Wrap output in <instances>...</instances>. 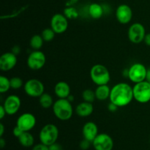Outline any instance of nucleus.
<instances>
[{"mask_svg": "<svg viewBox=\"0 0 150 150\" xmlns=\"http://www.w3.org/2000/svg\"><path fill=\"white\" fill-rule=\"evenodd\" d=\"M39 103L43 108H49L54 105V100L51 95L48 93H43L39 98Z\"/></svg>", "mask_w": 150, "mask_h": 150, "instance_id": "4be33fe9", "label": "nucleus"}, {"mask_svg": "<svg viewBox=\"0 0 150 150\" xmlns=\"http://www.w3.org/2000/svg\"><path fill=\"white\" fill-rule=\"evenodd\" d=\"M19 143L24 147H31L34 145L35 139L29 132H23V134L18 138Z\"/></svg>", "mask_w": 150, "mask_h": 150, "instance_id": "412c9836", "label": "nucleus"}, {"mask_svg": "<svg viewBox=\"0 0 150 150\" xmlns=\"http://www.w3.org/2000/svg\"><path fill=\"white\" fill-rule=\"evenodd\" d=\"M133 17V11L127 4H120L116 10V18L122 24H127Z\"/></svg>", "mask_w": 150, "mask_h": 150, "instance_id": "2eb2a0df", "label": "nucleus"}, {"mask_svg": "<svg viewBox=\"0 0 150 150\" xmlns=\"http://www.w3.org/2000/svg\"><path fill=\"white\" fill-rule=\"evenodd\" d=\"M55 34L56 33L54 32V31L51 28H45L42 32L41 36H42L44 41L51 42V40H54V37H55Z\"/></svg>", "mask_w": 150, "mask_h": 150, "instance_id": "a878e982", "label": "nucleus"}, {"mask_svg": "<svg viewBox=\"0 0 150 150\" xmlns=\"http://www.w3.org/2000/svg\"><path fill=\"white\" fill-rule=\"evenodd\" d=\"M6 114H7V113H6L4 106H3V105H0V120H3L4 117L6 116Z\"/></svg>", "mask_w": 150, "mask_h": 150, "instance_id": "72a5a7b5", "label": "nucleus"}, {"mask_svg": "<svg viewBox=\"0 0 150 150\" xmlns=\"http://www.w3.org/2000/svg\"><path fill=\"white\" fill-rule=\"evenodd\" d=\"M43 42L44 40L41 35H35L32 37L29 44H30V46L32 49L37 51V50H40L42 48V45H43Z\"/></svg>", "mask_w": 150, "mask_h": 150, "instance_id": "5701e85b", "label": "nucleus"}, {"mask_svg": "<svg viewBox=\"0 0 150 150\" xmlns=\"http://www.w3.org/2000/svg\"><path fill=\"white\" fill-rule=\"evenodd\" d=\"M64 14L66 17L71 19L76 18L79 16L77 10L74 7H67V8H66L64 10Z\"/></svg>", "mask_w": 150, "mask_h": 150, "instance_id": "cd10ccee", "label": "nucleus"}, {"mask_svg": "<svg viewBox=\"0 0 150 150\" xmlns=\"http://www.w3.org/2000/svg\"><path fill=\"white\" fill-rule=\"evenodd\" d=\"M90 78L92 82L98 86L106 85L111 80L109 71L103 64H95L90 70Z\"/></svg>", "mask_w": 150, "mask_h": 150, "instance_id": "7ed1b4c3", "label": "nucleus"}, {"mask_svg": "<svg viewBox=\"0 0 150 150\" xmlns=\"http://www.w3.org/2000/svg\"><path fill=\"white\" fill-rule=\"evenodd\" d=\"M79 146H80L81 149L82 150H87L90 146V142H89L86 139H83L79 144Z\"/></svg>", "mask_w": 150, "mask_h": 150, "instance_id": "c85d7f7f", "label": "nucleus"}, {"mask_svg": "<svg viewBox=\"0 0 150 150\" xmlns=\"http://www.w3.org/2000/svg\"><path fill=\"white\" fill-rule=\"evenodd\" d=\"M68 21L64 15L57 13L51 19V28L56 34H62L67 29Z\"/></svg>", "mask_w": 150, "mask_h": 150, "instance_id": "9b49d317", "label": "nucleus"}, {"mask_svg": "<svg viewBox=\"0 0 150 150\" xmlns=\"http://www.w3.org/2000/svg\"><path fill=\"white\" fill-rule=\"evenodd\" d=\"M94 107L92 103H88L86 101L78 104L76 108V112L79 117H87L93 113Z\"/></svg>", "mask_w": 150, "mask_h": 150, "instance_id": "f3484780", "label": "nucleus"}, {"mask_svg": "<svg viewBox=\"0 0 150 150\" xmlns=\"http://www.w3.org/2000/svg\"><path fill=\"white\" fill-rule=\"evenodd\" d=\"M133 87L127 83H119L114 85L111 89L109 100L116 105L125 107L129 105L133 100Z\"/></svg>", "mask_w": 150, "mask_h": 150, "instance_id": "f257e3e1", "label": "nucleus"}, {"mask_svg": "<svg viewBox=\"0 0 150 150\" xmlns=\"http://www.w3.org/2000/svg\"><path fill=\"white\" fill-rule=\"evenodd\" d=\"M133 98L140 103H146L150 101V83L147 81L135 83L133 87Z\"/></svg>", "mask_w": 150, "mask_h": 150, "instance_id": "39448f33", "label": "nucleus"}, {"mask_svg": "<svg viewBox=\"0 0 150 150\" xmlns=\"http://www.w3.org/2000/svg\"><path fill=\"white\" fill-rule=\"evenodd\" d=\"M4 133V126L2 123H0V137H2Z\"/></svg>", "mask_w": 150, "mask_h": 150, "instance_id": "e433bc0d", "label": "nucleus"}, {"mask_svg": "<svg viewBox=\"0 0 150 150\" xmlns=\"http://www.w3.org/2000/svg\"><path fill=\"white\" fill-rule=\"evenodd\" d=\"M32 150H49V147H48V146L40 142V144L35 145L32 148Z\"/></svg>", "mask_w": 150, "mask_h": 150, "instance_id": "c756f323", "label": "nucleus"}, {"mask_svg": "<svg viewBox=\"0 0 150 150\" xmlns=\"http://www.w3.org/2000/svg\"><path fill=\"white\" fill-rule=\"evenodd\" d=\"M16 125L23 131L29 132L36 125V118L30 113H24L20 115L16 121Z\"/></svg>", "mask_w": 150, "mask_h": 150, "instance_id": "f8f14e48", "label": "nucleus"}, {"mask_svg": "<svg viewBox=\"0 0 150 150\" xmlns=\"http://www.w3.org/2000/svg\"><path fill=\"white\" fill-rule=\"evenodd\" d=\"M53 112L57 119L62 121L70 120L73 114V108L67 98H59L54 103Z\"/></svg>", "mask_w": 150, "mask_h": 150, "instance_id": "f03ea898", "label": "nucleus"}, {"mask_svg": "<svg viewBox=\"0 0 150 150\" xmlns=\"http://www.w3.org/2000/svg\"><path fill=\"white\" fill-rule=\"evenodd\" d=\"M95 97L96 99L98 100L103 101L109 98L110 93H111V89L108 84L106 85H100L98 86L95 91Z\"/></svg>", "mask_w": 150, "mask_h": 150, "instance_id": "6ab92c4d", "label": "nucleus"}, {"mask_svg": "<svg viewBox=\"0 0 150 150\" xmlns=\"http://www.w3.org/2000/svg\"><path fill=\"white\" fill-rule=\"evenodd\" d=\"M11 52H13V54H16V55L19 54L21 52V48L18 46V45H15V46H13V48H12Z\"/></svg>", "mask_w": 150, "mask_h": 150, "instance_id": "f704fd0d", "label": "nucleus"}, {"mask_svg": "<svg viewBox=\"0 0 150 150\" xmlns=\"http://www.w3.org/2000/svg\"><path fill=\"white\" fill-rule=\"evenodd\" d=\"M59 137V129L55 125L47 124L42 127L39 133L41 143L49 146L56 143Z\"/></svg>", "mask_w": 150, "mask_h": 150, "instance_id": "20e7f679", "label": "nucleus"}, {"mask_svg": "<svg viewBox=\"0 0 150 150\" xmlns=\"http://www.w3.org/2000/svg\"><path fill=\"white\" fill-rule=\"evenodd\" d=\"M17 61V57L13 52L4 53L0 57V70L4 72L10 71L14 68Z\"/></svg>", "mask_w": 150, "mask_h": 150, "instance_id": "4468645a", "label": "nucleus"}, {"mask_svg": "<svg viewBox=\"0 0 150 150\" xmlns=\"http://www.w3.org/2000/svg\"><path fill=\"white\" fill-rule=\"evenodd\" d=\"M54 92L59 98H67L70 95V87L64 81H59L54 86Z\"/></svg>", "mask_w": 150, "mask_h": 150, "instance_id": "a211bd4d", "label": "nucleus"}, {"mask_svg": "<svg viewBox=\"0 0 150 150\" xmlns=\"http://www.w3.org/2000/svg\"><path fill=\"white\" fill-rule=\"evenodd\" d=\"M146 80L147 81H150V68L147 69V72H146Z\"/></svg>", "mask_w": 150, "mask_h": 150, "instance_id": "58836bf2", "label": "nucleus"}, {"mask_svg": "<svg viewBox=\"0 0 150 150\" xmlns=\"http://www.w3.org/2000/svg\"><path fill=\"white\" fill-rule=\"evenodd\" d=\"M46 62V57L40 50H34L27 58V66L32 70H39L43 67Z\"/></svg>", "mask_w": 150, "mask_h": 150, "instance_id": "6e6552de", "label": "nucleus"}, {"mask_svg": "<svg viewBox=\"0 0 150 150\" xmlns=\"http://www.w3.org/2000/svg\"><path fill=\"white\" fill-rule=\"evenodd\" d=\"M23 89L25 93L32 98H40L45 90L43 83L37 79H31L26 81L23 85Z\"/></svg>", "mask_w": 150, "mask_h": 150, "instance_id": "423d86ee", "label": "nucleus"}, {"mask_svg": "<svg viewBox=\"0 0 150 150\" xmlns=\"http://www.w3.org/2000/svg\"><path fill=\"white\" fill-rule=\"evenodd\" d=\"M147 69L142 63H134L128 69V79L134 83L146 81Z\"/></svg>", "mask_w": 150, "mask_h": 150, "instance_id": "0eeeda50", "label": "nucleus"}, {"mask_svg": "<svg viewBox=\"0 0 150 150\" xmlns=\"http://www.w3.org/2000/svg\"><path fill=\"white\" fill-rule=\"evenodd\" d=\"M10 87L13 89H18L23 85V80L19 77H13L10 79Z\"/></svg>", "mask_w": 150, "mask_h": 150, "instance_id": "bb28decb", "label": "nucleus"}, {"mask_svg": "<svg viewBox=\"0 0 150 150\" xmlns=\"http://www.w3.org/2000/svg\"><path fill=\"white\" fill-rule=\"evenodd\" d=\"M88 13L91 18L94 19H99L104 13V9L100 4L98 3H92L89 6Z\"/></svg>", "mask_w": 150, "mask_h": 150, "instance_id": "aec40b11", "label": "nucleus"}, {"mask_svg": "<svg viewBox=\"0 0 150 150\" xmlns=\"http://www.w3.org/2000/svg\"><path fill=\"white\" fill-rule=\"evenodd\" d=\"M67 100H68L69 101H70V102H73V100H74V98H73V95H70L68 96V98H67Z\"/></svg>", "mask_w": 150, "mask_h": 150, "instance_id": "ea45409f", "label": "nucleus"}, {"mask_svg": "<svg viewBox=\"0 0 150 150\" xmlns=\"http://www.w3.org/2000/svg\"><path fill=\"white\" fill-rule=\"evenodd\" d=\"M127 35L131 42L134 44L141 43L144 40L146 36V30L144 26L140 23H133L129 28Z\"/></svg>", "mask_w": 150, "mask_h": 150, "instance_id": "1a4fd4ad", "label": "nucleus"}, {"mask_svg": "<svg viewBox=\"0 0 150 150\" xmlns=\"http://www.w3.org/2000/svg\"><path fill=\"white\" fill-rule=\"evenodd\" d=\"M5 145H6L5 140H4L2 137H1V139H0V147H1V149H3V148L5 146Z\"/></svg>", "mask_w": 150, "mask_h": 150, "instance_id": "4c0bfd02", "label": "nucleus"}, {"mask_svg": "<svg viewBox=\"0 0 150 150\" xmlns=\"http://www.w3.org/2000/svg\"><path fill=\"white\" fill-rule=\"evenodd\" d=\"M100 1H104V0H100Z\"/></svg>", "mask_w": 150, "mask_h": 150, "instance_id": "a19ab883", "label": "nucleus"}, {"mask_svg": "<svg viewBox=\"0 0 150 150\" xmlns=\"http://www.w3.org/2000/svg\"><path fill=\"white\" fill-rule=\"evenodd\" d=\"M149 141H150V140H149Z\"/></svg>", "mask_w": 150, "mask_h": 150, "instance_id": "37998d69", "label": "nucleus"}, {"mask_svg": "<svg viewBox=\"0 0 150 150\" xmlns=\"http://www.w3.org/2000/svg\"><path fill=\"white\" fill-rule=\"evenodd\" d=\"M118 108L119 107L117 106V105H116L115 104H114L111 102H110V103L108 104V109L109 110V111H111V112H115V111H117Z\"/></svg>", "mask_w": 150, "mask_h": 150, "instance_id": "473e14b6", "label": "nucleus"}, {"mask_svg": "<svg viewBox=\"0 0 150 150\" xmlns=\"http://www.w3.org/2000/svg\"><path fill=\"white\" fill-rule=\"evenodd\" d=\"M23 132L24 131H23V130H22L20 127H18L17 125H16V127L13 128V135H14V136L15 137L18 138H18L20 137L22 134H23Z\"/></svg>", "mask_w": 150, "mask_h": 150, "instance_id": "7c9ffc66", "label": "nucleus"}, {"mask_svg": "<svg viewBox=\"0 0 150 150\" xmlns=\"http://www.w3.org/2000/svg\"><path fill=\"white\" fill-rule=\"evenodd\" d=\"M82 133L85 139L92 142L96 136L99 134L98 126L93 122H88L83 125L82 128Z\"/></svg>", "mask_w": 150, "mask_h": 150, "instance_id": "dca6fc26", "label": "nucleus"}, {"mask_svg": "<svg viewBox=\"0 0 150 150\" xmlns=\"http://www.w3.org/2000/svg\"><path fill=\"white\" fill-rule=\"evenodd\" d=\"M21 99L16 95H10L7 97L3 103L7 115H14L18 111L21 107Z\"/></svg>", "mask_w": 150, "mask_h": 150, "instance_id": "ddd939ff", "label": "nucleus"}, {"mask_svg": "<svg viewBox=\"0 0 150 150\" xmlns=\"http://www.w3.org/2000/svg\"><path fill=\"white\" fill-rule=\"evenodd\" d=\"M82 98H83V101H86V102L88 103H92L95 101V100L96 99L95 91L89 89H85L82 92Z\"/></svg>", "mask_w": 150, "mask_h": 150, "instance_id": "393cba45", "label": "nucleus"}, {"mask_svg": "<svg viewBox=\"0 0 150 150\" xmlns=\"http://www.w3.org/2000/svg\"><path fill=\"white\" fill-rule=\"evenodd\" d=\"M149 83H150V81H149Z\"/></svg>", "mask_w": 150, "mask_h": 150, "instance_id": "79ce46f5", "label": "nucleus"}, {"mask_svg": "<svg viewBox=\"0 0 150 150\" xmlns=\"http://www.w3.org/2000/svg\"><path fill=\"white\" fill-rule=\"evenodd\" d=\"M10 88V79L4 76H0V93H5Z\"/></svg>", "mask_w": 150, "mask_h": 150, "instance_id": "b1692460", "label": "nucleus"}, {"mask_svg": "<svg viewBox=\"0 0 150 150\" xmlns=\"http://www.w3.org/2000/svg\"><path fill=\"white\" fill-rule=\"evenodd\" d=\"M95 150H112L114 141L107 133H99L92 142Z\"/></svg>", "mask_w": 150, "mask_h": 150, "instance_id": "9d476101", "label": "nucleus"}, {"mask_svg": "<svg viewBox=\"0 0 150 150\" xmlns=\"http://www.w3.org/2000/svg\"><path fill=\"white\" fill-rule=\"evenodd\" d=\"M48 147H49V150H63L62 146L59 144H57V142L50 145Z\"/></svg>", "mask_w": 150, "mask_h": 150, "instance_id": "2f4dec72", "label": "nucleus"}, {"mask_svg": "<svg viewBox=\"0 0 150 150\" xmlns=\"http://www.w3.org/2000/svg\"><path fill=\"white\" fill-rule=\"evenodd\" d=\"M144 42L148 45V46L150 47V33L146 34V36H145L144 38Z\"/></svg>", "mask_w": 150, "mask_h": 150, "instance_id": "c9c22d12", "label": "nucleus"}]
</instances>
